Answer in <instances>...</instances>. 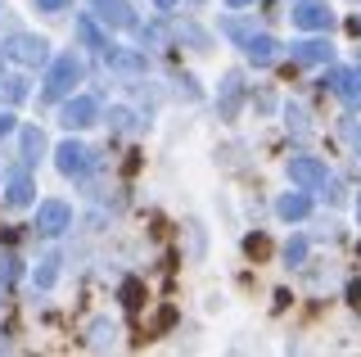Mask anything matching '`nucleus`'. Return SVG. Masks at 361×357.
I'll return each instance as SVG.
<instances>
[{
	"instance_id": "6",
	"label": "nucleus",
	"mask_w": 361,
	"mask_h": 357,
	"mask_svg": "<svg viewBox=\"0 0 361 357\" xmlns=\"http://www.w3.org/2000/svg\"><path fill=\"white\" fill-rule=\"evenodd\" d=\"M68 222H73V213H68L63 199H45V204L37 208V231H45V236H59Z\"/></svg>"
},
{
	"instance_id": "8",
	"label": "nucleus",
	"mask_w": 361,
	"mask_h": 357,
	"mask_svg": "<svg viewBox=\"0 0 361 357\" xmlns=\"http://www.w3.org/2000/svg\"><path fill=\"white\" fill-rule=\"evenodd\" d=\"M289 181H298V186H307V190H312V186H325V181H330V172H325L321 159H293L289 163Z\"/></svg>"
},
{
	"instance_id": "11",
	"label": "nucleus",
	"mask_w": 361,
	"mask_h": 357,
	"mask_svg": "<svg viewBox=\"0 0 361 357\" xmlns=\"http://www.w3.org/2000/svg\"><path fill=\"white\" fill-rule=\"evenodd\" d=\"M276 213L285 217V222H302V217L312 213V199H307V195H280Z\"/></svg>"
},
{
	"instance_id": "2",
	"label": "nucleus",
	"mask_w": 361,
	"mask_h": 357,
	"mask_svg": "<svg viewBox=\"0 0 361 357\" xmlns=\"http://www.w3.org/2000/svg\"><path fill=\"white\" fill-rule=\"evenodd\" d=\"M9 59L23 63V68H37V63L50 59V41L45 37H14L9 41Z\"/></svg>"
},
{
	"instance_id": "23",
	"label": "nucleus",
	"mask_w": 361,
	"mask_h": 357,
	"mask_svg": "<svg viewBox=\"0 0 361 357\" xmlns=\"http://www.w3.org/2000/svg\"><path fill=\"white\" fill-rule=\"evenodd\" d=\"M37 5L45 9V14H59V9H63V0H37Z\"/></svg>"
},
{
	"instance_id": "3",
	"label": "nucleus",
	"mask_w": 361,
	"mask_h": 357,
	"mask_svg": "<svg viewBox=\"0 0 361 357\" xmlns=\"http://www.w3.org/2000/svg\"><path fill=\"white\" fill-rule=\"evenodd\" d=\"M54 163H59V172H63V176H86L95 159H90V150H86V145H77V140H63L59 150H54Z\"/></svg>"
},
{
	"instance_id": "18",
	"label": "nucleus",
	"mask_w": 361,
	"mask_h": 357,
	"mask_svg": "<svg viewBox=\"0 0 361 357\" xmlns=\"http://www.w3.org/2000/svg\"><path fill=\"white\" fill-rule=\"evenodd\" d=\"M285 258H289V267H298L302 258H307V240L293 236V240H289V249H285Z\"/></svg>"
},
{
	"instance_id": "9",
	"label": "nucleus",
	"mask_w": 361,
	"mask_h": 357,
	"mask_svg": "<svg viewBox=\"0 0 361 357\" xmlns=\"http://www.w3.org/2000/svg\"><path fill=\"white\" fill-rule=\"evenodd\" d=\"M90 5H95V18H99V23H109V28H135L127 0H90Z\"/></svg>"
},
{
	"instance_id": "13",
	"label": "nucleus",
	"mask_w": 361,
	"mask_h": 357,
	"mask_svg": "<svg viewBox=\"0 0 361 357\" xmlns=\"http://www.w3.org/2000/svg\"><path fill=\"white\" fill-rule=\"evenodd\" d=\"M5 199H9V204H32V176L27 172H14V176H9Z\"/></svg>"
},
{
	"instance_id": "12",
	"label": "nucleus",
	"mask_w": 361,
	"mask_h": 357,
	"mask_svg": "<svg viewBox=\"0 0 361 357\" xmlns=\"http://www.w3.org/2000/svg\"><path fill=\"white\" fill-rule=\"evenodd\" d=\"M293 59L298 63H325L330 59V46L325 41H302V46H293Z\"/></svg>"
},
{
	"instance_id": "26",
	"label": "nucleus",
	"mask_w": 361,
	"mask_h": 357,
	"mask_svg": "<svg viewBox=\"0 0 361 357\" xmlns=\"http://www.w3.org/2000/svg\"><path fill=\"white\" fill-rule=\"evenodd\" d=\"M154 5H158V9H172V5H176V0H154Z\"/></svg>"
},
{
	"instance_id": "10",
	"label": "nucleus",
	"mask_w": 361,
	"mask_h": 357,
	"mask_svg": "<svg viewBox=\"0 0 361 357\" xmlns=\"http://www.w3.org/2000/svg\"><path fill=\"white\" fill-rule=\"evenodd\" d=\"M244 50H248V59H253V63H271L280 54V41L276 37H244Z\"/></svg>"
},
{
	"instance_id": "27",
	"label": "nucleus",
	"mask_w": 361,
	"mask_h": 357,
	"mask_svg": "<svg viewBox=\"0 0 361 357\" xmlns=\"http://www.w3.org/2000/svg\"><path fill=\"white\" fill-rule=\"evenodd\" d=\"M357 217H361V199H357Z\"/></svg>"
},
{
	"instance_id": "1",
	"label": "nucleus",
	"mask_w": 361,
	"mask_h": 357,
	"mask_svg": "<svg viewBox=\"0 0 361 357\" xmlns=\"http://www.w3.org/2000/svg\"><path fill=\"white\" fill-rule=\"evenodd\" d=\"M82 82V59H73V54H59V59L50 63V77H45V99H63L73 86Z\"/></svg>"
},
{
	"instance_id": "7",
	"label": "nucleus",
	"mask_w": 361,
	"mask_h": 357,
	"mask_svg": "<svg viewBox=\"0 0 361 357\" xmlns=\"http://www.w3.org/2000/svg\"><path fill=\"white\" fill-rule=\"evenodd\" d=\"M99 118V109H95V99H68V104H63V114H59V122H63V127L68 131H82V127H90V122H95Z\"/></svg>"
},
{
	"instance_id": "5",
	"label": "nucleus",
	"mask_w": 361,
	"mask_h": 357,
	"mask_svg": "<svg viewBox=\"0 0 361 357\" xmlns=\"http://www.w3.org/2000/svg\"><path fill=\"white\" fill-rule=\"evenodd\" d=\"M293 23L302 32H325L330 28V5H325V0H298V5H293Z\"/></svg>"
},
{
	"instance_id": "22",
	"label": "nucleus",
	"mask_w": 361,
	"mask_h": 357,
	"mask_svg": "<svg viewBox=\"0 0 361 357\" xmlns=\"http://www.w3.org/2000/svg\"><path fill=\"white\" fill-rule=\"evenodd\" d=\"M122 303H127V308H140V281H127V285H122Z\"/></svg>"
},
{
	"instance_id": "14",
	"label": "nucleus",
	"mask_w": 361,
	"mask_h": 357,
	"mask_svg": "<svg viewBox=\"0 0 361 357\" xmlns=\"http://www.w3.org/2000/svg\"><path fill=\"white\" fill-rule=\"evenodd\" d=\"M113 321H95V326H90V349H104V344H113Z\"/></svg>"
},
{
	"instance_id": "19",
	"label": "nucleus",
	"mask_w": 361,
	"mask_h": 357,
	"mask_svg": "<svg viewBox=\"0 0 361 357\" xmlns=\"http://www.w3.org/2000/svg\"><path fill=\"white\" fill-rule=\"evenodd\" d=\"M77 32H82V41H86V46L104 50V37H99V32H95V23H90V18H82V23H77Z\"/></svg>"
},
{
	"instance_id": "15",
	"label": "nucleus",
	"mask_w": 361,
	"mask_h": 357,
	"mask_svg": "<svg viewBox=\"0 0 361 357\" xmlns=\"http://www.w3.org/2000/svg\"><path fill=\"white\" fill-rule=\"evenodd\" d=\"M41 150H45V136H41L37 127H27V131H23V154H27V159H37Z\"/></svg>"
},
{
	"instance_id": "25",
	"label": "nucleus",
	"mask_w": 361,
	"mask_h": 357,
	"mask_svg": "<svg viewBox=\"0 0 361 357\" xmlns=\"http://www.w3.org/2000/svg\"><path fill=\"white\" fill-rule=\"evenodd\" d=\"M226 5H231V9H240V5H253V0H226Z\"/></svg>"
},
{
	"instance_id": "21",
	"label": "nucleus",
	"mask_w": 361,
	"mask_h": 357,
	"mask_svg": "<svg viewBox=\"0 0 361 357\" xmlns=\"http://www.w3.org/2000/svg\"><path fill=\"white\" fill-rule=\"evenodd\" d=\"M54 276H59V258H45V267L37 272V285H54Z\"/></svg>"
},
{
	"instance_id": "17",
	"label": "nucleus",
	"mask_w": 361,
	"mask_h": 357,
	"mask_svg": "<svg viewBox=\"0 0 361 357\" xmlns=\"http://www.w3.org/2000/svg\"><path fill=\"white\" fill-rule=\"evenodd\" d=\"M109 50V46H104ZM109 63H118V68H145L140 54H122V50H109Z\"/></svg>"
},
{
	"instance_id": "4",
	"label": "nucleus",
	"mask_w": 361,
	"mask_h": 357,
	"mask_svg": "<svg viewBox=\"0 0 361 357\" xmlns=\"http://www.w3.org/2000/svg\"><path fill=\"white\" fill-rule=\"evenodd\" d=\"M330 91L343 99V104H353V109H361V68H334L330 73Z\"/></svg>"
},
{
	"instance_id": "20",
	"label": "nucleus",
	"mask_w": 361,
	"mask_h": 357,
	"mask_svg": "<svg viewBox=\"0 0 361 357\" xmlns=\"http://www.w3.org/2000/svg\"><path fill=\"white\" fill-rule=\"evenodd\" d=\"M0 281H18V258H14V253H0Z\"/></svg>"
},
{
	"instance_id": "24",
	"label": "nucleus",
	"mask_w": 361,
	"mask_h": 357,
	"mask_svg": "<svg viewBox=\"0 0 361 357\" xmlns=\"http://www.w3.org/2000/svg\"><path fill=\"white\" fill-rule=\"evenodd\" d=\"M9 131H14V118H9V114H0V136H9Z\"/></svg>"
},
{
	"instance_id": "16",
	"label": "nucleus",
	"mask_w": 361,
	"mask_h": 357,
	"mask_svg": "<svg viewBox=\"0 0 361 357\" xmlns=\"http://www.w3.org/2000/svg\"><path fill=\"white\" fill-rule=\"evenodd\" d=\"M235 99H240V77L231 73V77H226V104H221V114H226V118L235 114Z\"/></svg>"
}]
</instances>
